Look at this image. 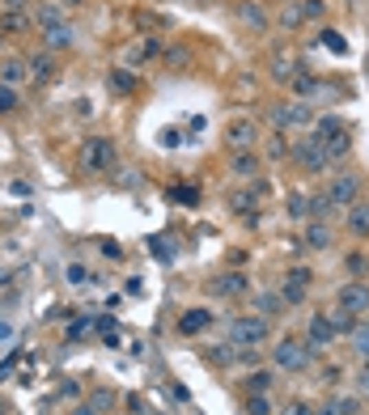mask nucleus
<instances>
[{
    "label": "nucleus",
    "instance_id": "obj_1",
    "mask_svg": "<svg viewBox=\"0 0 369 415\" xmlns=\"http://www.w3.org/2000/svg\"><path fill=\"white\" fill-rule=\"evenodd\" d=\"M81 169L85 174H107V169H115V140L111 136H89L81 144Z\"/></svg>",
    "mask_w": 369,
    "mask_h": 415
},
{
    "label": "nucleus",
    "instance_id": "obj_2",
    "mask_svg": "<svg viewBox=\"0 0 369 415\" xmlns=\"http://www.w3.org/2000/svg\"><path fill=\"white\" fill-rule=\"evenodd\" d=\"M267 318H259V313H246V318H234L230 322V344L234 348H263L267 344Z\"/></svg>",
    "mask_w": 369,
    "mask_h": 415
},
{
    "label": "nucleus",
    "instance_id": "obj_3",
    "mask_svg": "<svg viewBox=\"0 0 369 415\" xmlns=\"http://www.w3.org/2000/svg\"><path fill=\"white\" fill-rule=\"evenodd\" d=\"M310 344L306 339H280V344L272 348V364L280 373H306V364H310Z\"/></svg>",
    "mask_w": 369,
    "mask_h": 415
},
{
    "label": "nucleus",
    "instance_id": "obj_4",
    "mask_svg": "<svg viewBox=\"0 0 369 415\" xmlns=\"http://www.w3.org/2000/svg\"><path fill=\"white\" fill-rule=\"evenodd\" d=\"M293 157H298L306 169H310V174H323V169L331 165V157H327V149H323V140H318L314 132L306 136V140H298V144H293V149H289Z\"/></svg>",
    "mask_w": 369,
    "mask_h": 415
},
{
    "label": "nucleus",
    "instance_id": "obj_5",
    "mask_svg": "<svg viewBox=\"0 0 369 415\" xmlns=\"http://www.w3.org/2000/svg\"><path fill=\"white\" fill-rule=\"evenodd\" d=\"M323 195H327V204H331V208H353V204L361 200V178H357V174H339V178L327 182Z\"/></svg>",
    "mask_w": 369,
    "mask_h": 415
},
{
    "label": "nucleus",
    "instance_id": "obj_6",
    "mask_svg": "<svg viewBox=\"0 0 369 415\" xmlns=\"http://www.w3.org/2000/svg\"><path fill=\"white\" fill-rule=\"evenodd\" d=\"M306 288H310V267H289V272H284V288H280L284 305H302L306 301Z\"/></svg>",
    "mask_w": 369,
    "mask_h": 415
},
{
    "label": "nucleus",
    "instance_id": "obj_7",
    "mask_svg": "<svg viewBox=\"0 0 369 415\" xmlns=\"http://www.w3.org/2000/svg\"><path fill=\"white\" fill-rule=\"evenodd\" d=\"M272 123L276 128H310L314 123V110H310V102L302 106V102H293V106H272Z\"/></svg>",
    "mask_w": 369,
    "mask_h": 415
},
{
    "label": "nucleus",
    "instance_id": "obj_8",
    "mask_svg": "<svg viewBox=\"0 0 369 415\" xmlns=\"http://www.w3.org/2000/svg\"><path fill=\"white\" fill-rule=\"evenodd\" d=\"M335 305L348 309L353 318H361V313L369 309V288H365V284H344V288L335 292Z\"/></svg>",
    "mask_w": 369,
    "mask_h": 415
},
{
    "label": "nucleus",
    "instance_id": "obj_9",
    "mask_svg": "<svg viewBox=\"0 0 369 415\" xmlns=\"http://www.w3.org/2000/svg\"><path fill=\"white\" fill-rule=\"evenodd\" d=\"M225 140L234 144V153H242V149H251V144L259 140V128L251 123V119H230V128H225Z\"/></svg>",
    "mask_w": 369,
    "mask_h": 415
},
{
    "label": "nucleus",
    "instance_id": "obj_10",
    "mask_svg": "<svg viewBox=\"0 0 369 415\" xmlns=\"http://www.w3.org/2000/svg\"><path fill=\"white\" fill-rule=\"evenodd\" d=\"M306 344H310V348H331V344H335V331H331V322H327V313H314V318H310Z\"/></svg>",
    "mask_w": 369,
    "mask_h": 415
},
{
    "label": "nucleus",
    "instance_id": "obj_11",
    "mask_svg": "<svg viewBox=\"0 0 369 415\" xmlns=\"http://www.w3.org/2000/svg\"><path fill=\"white\" fill-rule=\"evenodd\" d=\"M298 72H302V64H298V56H293V51H276V56H272V77H276L280 85H289Z\"/></svg>",
    "mask_w": 369,
    "mask_h": 415
},
{
    "label": "nucleus",
    "instance_id": "obj_12",
    "mask_svg": "<svg viewBox=\"0 0 369 415\" xmlns=\"http://www.w3.org/2000/svg\"><path fill=\"white\" fill-rule=\"evenodd\" d=\"M255 313H259V318H276V313H284V297L272 292V288L255 292Z\"/></svg>",
    "mask_w": 369,
    "mask_h": 415
},
{
    "label": "nucleus",
    "instance_id": "obj_13",
    "mask_svg": "<svg viewBox=\"0 0 369 415\" xmlns=\"http://www.w3.org/2000/svg\"><path fill=\"white\" fill-rule=\"evenodd\" d=\"M212 292H216V297H238V292H246V276H238V272H221V276L212 280Z\"/></svg>",
    "mask_w": 369,
    "mask_h": 415
},
{
    "label": "nucleus",
    "instance_id": "obj_14",
    "mask_svg": "<svg viewBox=\"0 0 369 415\" xmlns=\"http://www.w3.org/2000/svg\"><path fill=\"white\" fill-rule=\"evenodd\" d=\"M72 38H77V34H72V26H68V21H60V26H52V30H43V43L52 47V51H68V47H72Z\"/></svg>",
    "mask_w": 369,
    "mask_h": 415
},
{
    "label": "nucleus",
    "instance_id": "obj_15",
    "mask_svg": "<svg viewBox=\"0 0 369 415\" xmlns=\"http://www.w3.org/2000/svg\"><path fill=\"white\" fill-rule=\"evenodd\" d=\"M302 241H306L310 250H327L335 237H331V229H327L323 221H310V225H306V237H302Z\"/></svg>",
    "mask_w": 369,
    "mask_h": 415
},
{
    "label": "nucleus",
    "instance_id": "obj_16",
    "mask_svg": "<svg viewBox=\"0 0 369 415\" xmlns=\"http://www.w3.org/2000/svg\"><path fill=\"white\" fill-rule=\"evenodd\" d=\"M357 411H361V403H357V399H348V394H344V399H339V394H331V399H327L323 407H318L314 415H357Z\"/></svg>",
    "mask_w": 369,
    "mask_h": 415
},
{
    "label": "nucleus",
    "instance_id": "obj_17",
    "mask_svg": "<svg viewBox=\"0 0 369 415\" xmlns=\"http://www.w3.org/2000/svg\"><path fill=\"white\" fill-rule=\"evenodd\" d=\"M208 322H212V313H208V309H187L183 318H179V331H183V335H200Z\"/></svg>",
    "mask_w": 369,
    "mask_h": 415
},
{
    "label": "nucleus",
    "instance_id": "obj_18",
    "mask_svg": "<svg viewBox=\"0 0 369 415\" xmlns=\"http://www.w3.org/2000/svg\"><path fill=\"white\" fill-rule=\"evenodd\" d=\"M323 149H327V157L335 161V157H344L353 149V140H348V128H339V132H331V136H323Z\"/></svg>",
    "mask_w": 369,
    "mask_h": 415
},
{
    "label": "nucleus",
    "instance_id": "obj_19",
    "mask_svg": "<svg viewBox=\"0 0 369 415\" xmlns=\"http://www.w3.org/2000/svg\"><path fill=\"white\" fill-rule=\"evenodd\" d=\"M26 68H30V77H34V81H52V77H56V60H52V56H43V51L30 56Z\"/></svg>",
    "mask_w": 369,
    "mask_h": 415
},
{
    "label": "nucleus",
    "instance_id": "obj_20",
    "mask_svg": "<svg viewBox=\"0 0 369 415\" xmlns=\"http://www.w3.org/2000/svg\"><path fill=\"white\" fill-rule=\"evenodd\" d=\"M30 21H38V30H52V26H60V21H64V9L60 5H38Z\"/></svg>",
    "mask_w": 369,
    "mask_h": 415
},
{
    "label": "nucleus",
    "instance_id": "obj_21",
    "mask_svg": "<svg viewBox=\"0 0 369 415\" xmlns=\"http://www.w3.org/2000/svg\"><path fill=\"white\" fill-rule=\"evenodd\" d=\"M348 335H353V348H357V356L369 364V318H357V327H353Z\"/></svg>",
    "mask_w": 369,
    "mask_h": 415
},
{
    "label": "nucleus",
    "instance_id": "obj_22",
    "mask_svg": "<svg viewBox=\"0 0 369 415\" xmlns=\"http://www.w3.org/2000/svg\"><path fill=\"white\" fill-rule=\"evenodd\" d=\"M26 77H30L26 60H5V68H0V81H5V85H13V89H17V81H26Z\"/></svg>",
    "mask_w": 369,
    "mask_h": 415
},
{
    "label": "nucleus",
    "instance_id": "obj_23",
    "mask_svg": "<svg viewBox=\"0 0 369 415\" xmlns=\"http://www.w3.org/2000/svg\"><path fill=\"white\" fill-rule=\"evenodd\" d=\"M93 331H98L93 318H72V322H68V344H85Z\"/></svg>",
    "mask_w": 369,
    "mask_h": 415
},
{
    "label": "nucleus",
    "instance_id": "obj_24",
    "mask_svg": "<svg viewBox=\"0 0 369 415\" xmlns=\"http://www.w3.org/2000/svg\"><path fill=\"white\" fill-rule=\"evenodd\" d=\"M327 322H331V331H335V335H348V331L357 327V318H353L348 309H339V305H335V309H327Z\"/></svg>",
    "mask_w": 369,
    "mask_h": 415
},
{
    "label": "nucleus",
    "instance_id": "obj_25",
    "mask_svg": "<svg viewBox=\"0 0 369 415\" xmlns=\"http://www.w3.org/2000/svg\"><path fill=\"white\" fill-rule=\"evenodd\" d=\"M348 229H353V233H361V237L369 233V208H365L361 200H357L353 208H348Z\"/></svg>",
    "mask_w": 369,
    "mask_h": 415
},
{
    "label": "nucleus",
    "instance_id": "obj_26",
    "mask_svg": "<svg viewBox=\"0 0 369 415\" xmlns=\"http://www.w3.org/2000/svg\"><path fill=\"white\" fill-rule=\"evenodd\" d=\"M230 165H234V174H238V178H251L255 169H259V161L251 157V149H242V153H234V161H230Z\"/></svg>",
    "mask_w": 369,
    "mask_h": 415
},
{
    "label": "nucleus",
    "instance_id": "obj_27",
    "mask_svg": "<svg viewBox=\"0 0 369 415\" xmlns=\"http://www.w3.org/2000/svg\"><path fill=\"white\" fill-rule=\"evenodd\" d=\"M26 26H30V17H26V13L5 9V17H0V34H9V30H26Z\"/></svg>",
    "mask_w": 369,
    "mask_h": 415
},
{
    "label": "nucleus",
    "instance_id": "obj_28",
    "mask_svg": "<svg viewBox=\"0 0 369 415\" xmlns=\"http://www.w3.org/2000/svg\"><path fill=\"white\" fill-rule=\"evenodd\" d=\"M302 21H306V17H302V5H298V0H289V5L280 9V26H289V30H298Z\"/></svg>",
    "mask_w": 369,
    "mask_h": 415
},
{
    "label": "nucleus",
    "instance_id": "obj_29",
    "mask_svg": "<svg viewBox=\"0 0 369 415\" xmlns=\"http://www.w3.org/2000/svg\"><path fill=\"white\" fill-rule=\"evenodd\" d=\"M289 216H293V221H302V216H310V200H306L302 191H293V195H289Z\"/></svg>",
    "mask_w": 369,
    "mask_h": 415
},
{
    "label": "nucleus",
    "instance_id": "obj_30",
    "mask_svg": "<svg viewBox=\"0 0 369 415\" xmlns=\"http://www.w3.org/2000/svg\"><path fill=\"white\" fill-rule=\"evenodd\" d=\"M111 85H115L119 93H132V89H136V72H123V68H115V72H111Z\"/></svg>",
    "mask_w": 369,
    "mask_h": 415
},
{
    "label": "nucleus",
    "instance_id": "obj_31",
    "mask_svg": "<svg viewBox=\"0 0 369 415\" xmlns=\"http://www.w3.org/2000/svg\"><path fill=\"white\" fill-rule=\"evenodd\" d=\"M289 85H293V93H298V97H314L318 93V81L310 77V72H306V77H293Z\"/></svg>",
    "mask_w": 369,
    "mask_h": 415
},
{
    "label": "nucleus",
    "instance_id": "obj_32",
    "mask_svg": "<svg viewBox=\"0 0 369 415\" xmlns=\"http://www.w3.org/2000/svg\"><path fill=\"white\" fill-rule=\"evenodd\" d=\"M246 390H251V394H267V390H272V373H267V369L251 373V381H246Z\"/></svg>",
    "mask_w": 369,
    "mask_h": 415
},
{
    "label": "nucleus",
    "instance_id": "obj_33",
    "mask_svg": "<svg viewBox=\"0 0 369 415\" xmlns=\"http://www.w3.org/2000/svg\"><path fill=\"white\" fill-rule=\"evenodd\" d=\"M204 356H208L212 364H234V360H238V348H234V344H225V348H208Z\"/></svg>",
    "mask_w": 369,
    "mask_h": 415
},
{
    "label": "nucleus",
    "instance_id": "obj_34",
    "mask_svg": "<svg viewBox=\"0 0 369 415\" xmlns=\"http://www.w3.org/2000/svg\"><path fill=\"white\" fill-rule=\"evenodd\" d=\"M323 47H327V51H335V56H348V43H344L339 30H323Z\"/></svg>",
    "mask_w": 369,
    "mask_h": 415
},
{
    "label": "nucleus",
    "instance_id": "obj_35",
    "mask_svg": "<svg viewBox=\"0 0 369 415\" xmlns=\"http://www.w3.org/2000/svg\"><path fill=\"white\" fill-rule=\"evenodd\" d=\"M246 415H272V399H267V394H251V399H246Z\"/></svg>",
    "mask_w": 369,
    "mask_h": 415
},
{
    "label": "nucleus",
    "instance_id": "obj_36",
    "mask_svg": "<svg viewBox=\"0 0 369 415\" xmlns=\"http://www.w3.org/2000/svg\"><path fill=\"white\" fill-rule=\"evenodd\" d=\"M9 110H17V89L0 81V115H9Z\"/></svg>",
    "mask_w": 369,
    "mask_h": 415
},
{
    "label": "nucleus",
    "instance_id": "obj_37",
    "mask_svg": "<svg viewBox=\"0 0 369 415\" xmlns=\"http://www.w3.org/2000/svg\"><path fill=\"white\" fill-rule=\"evenodd\" d=\"M64 276H68V284H85V280H89V267H85V263H68Z\"/></svg>",
    "mask_w": 369,
    "mask_h": 415
},
{
    "label": "nucleus",
    "instance_id": "obj_38",
    "mask_svg": "<svg viewBox=\"0 0 369 415\" xmlns=\"http://www.w3.org/2000/svg\"><path fill=\"white\" fill-rule=\"evenodd\" d=\"M298 5H302V17H306V21H314V17H323V9H327L323 0H298Z\"/></svg>",
    "mask_w": 369,
    "mask_h": 415
},
{
    "label": "nucleus",
    "instance_id": "obj_39",
    "mask_svg": "<svg viewBox=\"0 0 369 415\" xmlns=\"http://www.w3.org/2000/svg\"><path fill=\"white\" fill-rule=\"evenodd\" d=\"M267 153H272V157H289V140H284L280 132H272V140H267Z\"/></svg>",
    "mask_w": 369,
    "mask_h": 415
},
{
    "label": "nucleus",
    "instance_id": "obj_40",
    "mask_svg": "<svg viewBox=\"0 0 369 415\" xmlns=\"http://www.w3.org/2000/svg\"><path fill=\"white\" fill-rule=\"evenodd\" d=\"M242 17L251 21V26H263V13H259V5H255V0H246V5H242Z\"/></svg>",
    "mask_w": 369,
    "mask_h": 415
},
{
    "label": "nucleus",
    "instance_id": "obj_41",
    "mask_svg": "<svg viewBox=\"0 0 369 415\" xmlns=\"http://www.w3.org/2000/svg\"><path fill=\"white\" fill-rule=\"evenodd\" d=\"M251 204H255V195H246V191L234 195V208H238V212H251Z\"/></svg>",
    "mask_w": 369,
    "mask_h": 415
},
{
    "label": "nucleus",
    "instance_id": "obj_42",
    "mask_svg": "<svg viewBox=\"0 0 369 415\" xmlns=\"http://www.w3.org/2000/svg\"><path fill=\"white\" fill-rule=\"evenodd\" d=\"M284 415H314V407H310V403H289Z\"/></svg>",
    "mask_w": 369,
    "mask_h": 415
},
{
    "label": "nucleus",
    "instance_id": "obj_43",
    "mask_svg": "<svg viewBox=\"0 0 369 415\" xmlns=\"http://www.w3.org/2000/svg\"><path fill=\"white\" fill-rule=\"evenodd\" d=\"M107 403H111V394H107V390H102V394H93V399H89V407H93L98 415H102V411H107Z\"/></svg>",
    "mask_w": 369,
    "mask_h": 415
},
{
    "label": "nucleus",
    "instance_id": "obj_44",
    "mask_svg": "<svg viewBox=\"0 0 369 415\" xmlns=\"http://www.w3.org/2000/svg\"><path fill=\"white\" fill-rule=\"evenodd\" d=\"M161 144H166V149H179L183 140H179V132H170V128H166V132H161Z\"/></svg>",
    "mask_w": 369,
    "mask_h": 415
},
{
    "label": "nucleus",
    "instance_id": "obj_45",
    "mask_svg": "<svg viewBox=\"0 0 369 415\" xmlns=\"http://www.w3.org/2000/svg\"><path fill=\"white\" fill-rule=\"evenodd\" d=\"M357 390H361V394H369V364H365V369L357 373Z\"/></svg>",
    "mask_w": 369,
    "mask_h": 415
},
{
    "label": "nucleus",
    "instance_id": "obj_46",
    "mask_svg": "<svg viewBox=\"0 0 369 415\" xmlns=\"http://www.w3.org/2000/svg\"><path fill=\"white\" fill-rule=\"evenodd\" d=\"M348 267H353V272H369V263H365L361 254H353V259H348Z\"/></svg>",
    "mask_w": 369,
    "mask_h": 415
},
{
    "label": "nucleus",
    "instance_id": "obj_47",
    "mask_svg": "<svg viewBox=\"0 0 369 415\" xmlns=\"http://www.w3.org/2000/svg\"><path fill=\"white\" fill-rule=\"evenodd\" d=\"M68 415H98V411H93V407H89V403H81V407H72V411H68Z\"/></svg>",
    "mask_w": 369,
    "mask_h": 415
},
{
    "label": "nucleus",
    "instance_id": "obj_48",
    "mask_svg": "<svg viewBox=\"0 0 369 415\" xmlns=\"http://www.w3.org/2000/svg\"><path fill=\"white\" fill-rule=\"evenodd\" d=\"M0 339H13V327H9L5 318H0Z\"/></svg>",
    "mask_w": 369,
    "mask_h": 415
},
{
    "label": "nucleus",
    "instance_id": "obj_49",
    "mask_svg": "<svg viewBox=\"0 0 369 415\" xmlns=\"http://www.w3.org/2000/svg\"><path fill=\"white\" fill-rule=\"evenodd\" d=\"M9 280H13V272H9V267H0V288H5Z\"/></svg>",
    "mask_w": 369,
    "mask_h": 415
},
{
    "label": "nucleus",
    "instance_id": "obj_50",
    "mask_svg": "<svg viewBox=\"0 0 369 415\" xmlns=\"http://www.w3.org/2000/svg\"><path fill=\"white\" fill-rule=\"evenodd\" d=\"M0 415H9V411H5V407H0Z\"/></svg>",
    "mask_w": 369,
    "mask_h": 415
},
{
    "label": "nucleus",
    "instance_id": "obj_51",
    "mask_svg": "<svg viewBox=\"0 0 369 415\" xmlns=\"http://www.w3.org/2000/svg\"><path fill=\"white\" fill-rule=\"evenodd\" d=\"M0 43H5V34H0Z\"/></svg>",
    "mask_w": 369,
    "mask_h": 415
}]
</instances>
